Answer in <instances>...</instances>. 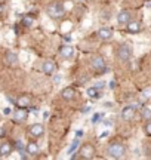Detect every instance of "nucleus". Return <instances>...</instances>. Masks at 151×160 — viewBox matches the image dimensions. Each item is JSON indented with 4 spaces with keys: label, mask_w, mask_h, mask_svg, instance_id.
<instances>
[{
    "label": "nucleus",
    "mask_w": 151,
    "mask_h": 160,
    "mask_svg": "<svg viewBox=\"0 0 151 160\" xmlns=\"http://www.w3.org/2000/svg\"><path fill=\"white\" fill-rule=\"evenodd\" d=\"M144 131H145V135L151 137V120L150 122H147V125L144 126Z\"/></svg>",
    "instance_id": "24"
},
{
    "label": "nucleus",
    "mask_w": 151,
    "mask_h": 160,
    "mask_svg": "<svg viewBox=\"0 0 151 160\" xmlns=\"http://www.w3.org/2000/svg\"><path fill=\"white\" fill-rule=\"evenodd\" d=\"M74 48L71 45H62L61 48H59V55L64 58V59H71V58L74 57Z\"/></svg>",
    "instance_id": "8"
},
{
    "label": "nucleus",
    "mask_w": 151,
    "mask_h": 160,
    "mask_svg": "<svg viewBox=\"0 0 151 160\" xmlns=\"http://www.w3.org/2000/svg\"><path fill=\"white\" fill-rule=\"evenodd\" d=\"M6 99H7L9 102H12V104H15V102H17V99H13V98L9 97V95H6Z\"/></svg>",
    "instance_id": "26"
},
{
    "label": "nucleus",
    "mask_w": 151,
    "mask_h": 160,
    "mask_svg": "<svg viewBox=\"0 0 151 160\" xmlns=\"http://www.w3.org/2000/svg\"><path fill=\"white\" fill-rule=\"evenodd\" d=\"M61 97L64 98L65 101H73L76 98V89L74 88H64L62 91H61Z\"/></svg>",
    "instance_id": "12"
},
{
    "label": "nucleus",
    "mask_w": 151,
    "mask_h": 160,
    "mask_svg": "<svg viewBox=\"0 0 151 160\" xmlns=\"http://www.w3.org/2000/svg\"><path fill=\"white\" fill-rule=\"evenodd\" d=\"M141 117H142L144 120H147V122H150L151 120V108L144 107V108L141 110Z\"/></svg>",
    "instance_id": "19"
},
{
    "label": "nucleus",
    "mask_w": 151,
    "mask_h": 160,
    "mask_svg": "<svg viewBox=\"0 0 151 160\" xmlns=\"http://www.w3.org/2000/svg\"><path fill=\"white\" fill-rule=\"evenodd\" d=\"M62 82V76L61 74H55L53 76V85H59Z\"/></svg>",
    "instance_id": "25"
},
{
    "label": "nucleus",
    "mask_w": 151,
    "mask_h": 160,
    "mask_svg": "<svg viewBox=\"0 0 151 160\" xmlns=\"http://www.w3.org/2000/svg\"><path fill=\"white\" fill-rule=\"evenodd\" d=\"M107 154L110 156L111 159H122L126 154V147L122 142H111L107 147Z\"/></svg>",
    "instance_id": "2"
},
{
    "label": "nucleus",
    "mask_w": 151,
    "mask_h": 160,
    "mask_svg": "<svg viewBox=\"0 0 151 160\" xmlns=\"http://www.w3.org/2000/svg\"><path fill=\"white\" fill-rule=\"evenodd\" d=\"M76 135H77V138H79V137H83V131H77V132H76Z\"/></svg>",
    "instance_id": "28"
},
{
    "label": "nucleus",
    "mask_w": 151,
    "mask_h": 160,
    "mask_svg": "<svg viewBox=\"0 0 151 160\" xmlns=\"http://www.w3.org/2000/svg\"><path fill=\"white\" fill-rule=\"evenodd\" d=\"M28 133L33 138H40L45 133V126L41 125V123H33L28 128Z\"/></svg>",
    "instance_id": "6"
},
{
    "label": "nucleus",
    "mask_w": 151,
    "mask_h": 160,
    "mask_svg": "<svg viewBox=\"0 0 151 160\" xmlns=\"http://www.w3.org/2000/svg\"><path fill=\"white\" fill-rule=\"evenodd\" d=\"M122 119L124 120V122H129V120H132L135 117V107H132V105H128V107H124V108L122 110Z\"/></svg>",
    "instance_id": "11"
},
{
    "label": "nucleus",
    "mask_w": 151,
    "mask_h": 160,
    "mask_svg": "<svg viewBox=\"0 0 151 160\" xmlns=\"http://www.w3.org/2000/svg\"><path fill=\"white\" fill-rule=\"evenodd\" d=\"M102 117H104V114H102V113H95V114L92 116V123H98Z\"/></svg>",
    "instance_id": "23"
},
{
    "label": "nucleus",
    "mask_w": 151,
    "mask_h": 160,
    "mask_svg": "<svg viewBox=\"0 0 151 160\" xmlns=\"http://www.w3.org/2000/svg\"><path fill=\"white\" fill-rule=\"evenodd\" d=\"M126 30H128L129 34H138L141 31V22L139 21H129L128 24H126Z\"/></svg>",
    "instance_id": "10"
},
{
    "label": "nucleus",
    "mask_w": 151,
    "mask_h": 160,
    "mask_svg": "<svg viewBox=\"0 0 151 160\" xmlns=\"http://www.w3.org/2000/svg\"><path fill=\"white\" fill-rule=\"evenodd\" d=\"M15 105H18V108H27V107L31 105V98L28 95H22V97H19L17 99Z\"/></svg>",
    "instance_id": "14"
},
{
    "label": "nucleus",
    "mask_w": 151,
    "mask_h": 160,
    "mask_svg": "<svg viewBox=\"0 0 151 160\" xmlns=\"http://www.w3.org/2000/svg\"><path fill=\"white\" fill-rule=\"evenodd\" d=\"M3 113H5V114H9V113H11V108H5L3 110Z\"/></svg>",
    "instance_id": "30"
},
{
    "label": "nucleus",
    "mask_w": 151,
    "mask_h": 160,
    "mask_svg": "<svg viewBox=\"0 0 151 160\" xmlns=\"http://www.w3.org/2000/svg\"><path fill=\"white\" fill-rule=\"evenodd\" d=\"M3 137H5V129L0 126V138H3Z\"/></svg>",
    "instance_id": "27"
},
{
    "label": "nucleus",
    "mask_w": 151,
    "mask_h": 160,
    "mask_svg": "<svg viewBox=\"0 0 151 160\" xmlns=\"http://www.w3.org/2000/svg\"><path fill=\"white\" fill-rule=\"evenodd\" d=\"M46 12L52 19H61V18H64L65 13H67L64 5H62L61 2H53L52 5H49L46 8Z\"/></svg>",
    "instance_id": "1"
},
{
    "label": "nucleus",
    "mask_w": 151,
    "mask_h": 160,
    "mask_svg": "<svg viewBox=\"0 0 151 160\" xmlns=\"http://www.w3.org/2000/svg\"><path fill=\"white\" fill-rule=\"evenodd\" d=\"M27 117H28V114H27L25 108H19L17 113H15V116H13V119L17 120V122H19V123H21V122H25Z\"/></svg>",
    "instance_id": "17"
},
{
    "label": "nucleus",
    "mask_w": 151,
    "mask_h": 160,
    "mask_svg": "<svg viewBox=\"0 0 151 160\" xmlns=\"http://www.w3.org/2000/svg\"><path fill=\"white\" fill-rule=\"evenodd\" d=\"M130 19H132V15H130L129 11H122L117 15V22L120 24V25H126Z\"/></svg>",
    "instance_id": "13"
},
{
    "label": "nucleus",
    "mask_w": 151,
    "mask_h": 160,
    "mask_svg": "<svg viewBox=\"0 0 151 160\" xmlns=\"http://www.w3.org/2000/svg\"><path fill=\"white\" fill-rule=\"evenodd\" d=\"M132 45L130 43H123L120 45V48L117 49V58H119V61H122V62H128L130 61V58H132Z\"/></svg>",
    "instance_id": "3"
},
{
    "label": "nucleus",
    "mask_w": 151,
    "mask_h": 160,
    "mask_svg": "<svg viewBox=\"0 0 151 160\" xmlns=\"http://www.w3.org/2000/svg\"><path fill=\"white\" fill-rule=\"evenodd\" d=\"M79 154H80L81 159H92L93 156H95V147H93L92 144H85V145H81L80 150H79Z\"/></svg>",
    "instance_id": "5"
},
{
    "label": "nucleus",
    "mask_w": 151,
    "mask_h": 160,
    "mask_svg": "<svg viewBox=\"0 0 151 160\" xmlns=\"http://www.w3.org/2000/svg\"><path fill=\"white\" fill-rule=\"evenodd\" d=\"M22 24L25 27H31V25L34 24V18L31 17V15H25V17L22 18Z\"/></svg>",
    "instance_id": "21"
},
{
    "label": "nucleus",
    "mask_w": 151,
    "mask_h": 160,
    "mask_svg": "<svg viewBox=\"0 0 151 160\" xmlns=\"http://www.w3.org/2000/svg\"><path fill=\"white\" fill-rule=\"evenodd\" d=\"M87 95H89L90 98H98L101 93H99L98 88H89V89H87Z\"/></svg>",
    "instance_id": "22"
},
{
    "label": "nucleus",
    "mask_w": 151,
    "mask_h": 160,
    "mask_svg": "<svg viewBox=\"0 0 151 160\" xmlns=\"http://www.w3.org/2000/svg\"><path fill=\"white\" fill-rule=\"evenodd\" d=\"M41 71L46 76H53L55 71H56V64L53 62L52 59H46L43 62V65H41Z\"/></svg>",
    "instance_id": "7"
},
{
    "label": "nucleus",
    "mask_w": 151,
    "mask_h": 160,
    "mask_svg": "<svg viewBox=\"0 0 151 160\" xmlns=\"http://www.w3.org/2000/svg\"><path fill=\"white\" fill-rule=\"evenodd\" d=\"M18 62V57L15 52H6V64L7 65H15Z\"/></svg>",
    "instance_id": "18"
},
{
    "label": "nucleus",
    "mask_w": 151,
    "mask_h": 160,
    "mask_svg": "<svg viewBox=\"0 0 151 160\" xmlns=\"http://www.w3.org/2000/svg\"><path fill=\"white\" fill-rule=\"evenodd\" d=\"M25 151H27L28 156H37L39 154V145H37L34 141H30V142L27 144V147H25Z\"/></svg>",
    "instance_id": "16"
},
{
    "label": "nucleus",
    "mask_w": 151,
    "mask_h": 160,
    "mask_svg": "<svg viewBox=\"0 0 151 160\" xmlns=\"http://www.w3.org/2000/svg\"><path fill=\"white\" fill-rule=\"evenodd\" d=\"M13 151V145L11 142H2L0 144V157H9Z\"/></svg>",
    "instance_id": "9"
},
{
    "label": "nucleus",
    "mask_w": 151,
    "mask_h": 160,
    "mask_svg": "<svg viewBox=\"0 0 151 160\" xmlns=\"http://www.w3.org/2000/svg\"><path fill=\"white\" fill-rule=\"evenodd\" d=\"M98 37L101 40H110L113 39V30L108 28V27H102V28L98 30Z\"/></svg>",
    "instance_id": "15"
},
{
    "label": "nucleus",
    "mask_w": 151,
    "mask_h": 160,
    "mask_svg": "<svg viewBox=\"0 0 151 160\" xmlns=\"http://www.w3.org/2000/svg\"><path fill=\"white\" fill-rule=\"evenodd\" d=\"M107 135H108V131H105V132H102V133H101V138H104V137H107Z\"/></svg>",
    "instance_id": "29"
},
{
    "label": "nucleus",
    "mask_w": 151,
    "mask_h": 160,
    "mask_svg": "<svg viewBox=\"0 0 151 160\" xmlns=\"http://www.w3.org/2000/svg\"><path fill=\"white\" fill-rule=\"evenodd\" d=\"M90 65H92L93 71H96V73H105L107 71L105 61L101 55H93L92 59H90Z\"/></svg>",
    "instance_id": "4"
},
{
    "label": "nucleus",
    "mask_w": 151,
    "mask_h": 160,
    "mask_svg": "<svg viewBox=\"0 0 151 160\" xmlns=\"http://www.w3.org/2000/svg\"><path fill=\"white\" fill-rule=\"evenodd\" d=\"M47 117H49V113H47V111H45V113H43V119H47Z\"/></svg>",
    "instance_id": "31"
},
{
    "label": "nucleus",
    "mask_w": 151,
    "mask_h": 160,
    "mask_svg": "<svg viewBox=\"0 0 151 160\" xmlns=\"http://www.w3.org/2000/svg\"><path fill=\"white\" fill-rule=\"evenodd\" d=\"M79 138L76 137L74 139H73V142H71V145H70V148H68V156H71V154H74L76 153V150H77V147H79Z\"/></svg>",
    "instance_id": "20"
}]
</instances>
